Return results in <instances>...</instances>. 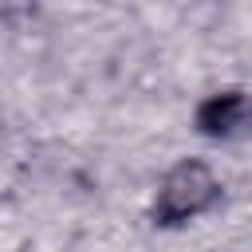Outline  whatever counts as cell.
Listing matches in <instances>:
<instances>
[{"instance_id":"1","label":"cell","mask_w":252,"mask_h":252,"mask_svg":"<svg viewBox=\"0 0 252 252\" xmlns=\"http://www.w3.org/2000/svg\"><path fill=\"white\" fill-rule=\"evenodd\" d=\"M213 177L201 169V165H177L161 189V213L165 217H185V213H197L209 197H213Z\"/></svg>"}]
</instances>
